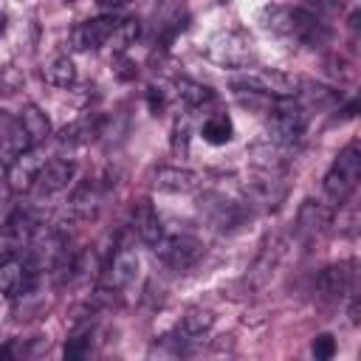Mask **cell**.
Listing matches in <instances>:
<instances>
[{
  "label": "cell",
  "mask_w": 361,
  "mask_h": 361,
  "mask_svg": "<svg viewBox=\"0 0 361 361\" xmlns=\"http://www.w3.org/2000/svg\"><path fill=\"white\" fill-rule=\"evenodd\" d=\"M262 25L274 34H288L296 37L302 42H324L327 31L324 25L316 20V14L305 11V8H290V6H265L262 8Z\"/></svg>",
  "instance_id": "6da1fadb"
},
{
  "label": "cell",
  "mask_w": 361,
  "mask_h": 361,
  "mask_svg": "<svg viewBox=\"0 0 361 361\" xmlns=\"http://www.w3.org/2000/svg\"><path fill=\"white\" fill-rule=\"evenodd\" d=\"M358 178H361V152H358V144L353 141V144H347L336 155L333 166L327 169V175H324V195L333 203L341 206L353 195V189L358 186Z\"/></svg>",
  "instance_id": "7a4b0ae2"
},
{
  "label": "cell",
  "mask_w": 361,
  "mask_h": 361,
  "mask_svg": "<svg viewBox=\"0 0 361 361\" xmlns=\"http://www.w3.org/2000/svg\"><path fill=\"white\" fill-rule=\"evenodd\" d=\"M305 124H307L305 107L290 99H279L271 110V124H268L271 141L276 147H293L305 135Z\"/></svg>",
  "instance_id": "3957f363"
},
{
  "label": "cell",
  "mask_w": 361,
  "mask_h": 361,
  "mask_svg": "<svg viewBox=\"0 0 361 361\" xmlns=\"http://www.w3.org/2000/svg\"><path fill=\"white\" fill-rule=\"evenodd\" d=\"M296 79L285 71H276V68H254V71H245L234 87L237 90H248V93H259V96H271V99H290L296 93Z\"/></svg>",
  "instance_id": "277c9868"
},
{
  "label": "cell",
  "mask_w": 361,
  "mask_h": 361,
  "mask_svg": "<svg viewBox=\"0 0 361 361\" xmlns=\"http://www.w3.org/2000/svg\"><path fill=\"white\" fill-rule=\"evenodd\" d=\"M152 251L164 265H169L175 271H186L203 257V243L197 237H192V234H172V237L164 234L152 245Z\"/></svg>",
  "instance_id": "5b68a950"
},
{
  "label": "cell",
  "mask_w": 361,
  "mask_h": 361,
  "mask_svg": "<svg viewBox=\"0 0 361 361\" xmlns=\"http://www.w3.org/2000/svg\"><path fill=\"white\" fill-rule=\"evenodd\" d=\"M34 237V220L28 212L17 209L6 217L3 228H0V259H8V257H17L23 248H28Z\"/></svg>",
  "instance_id": "8992f818"
},
{
  "label": "cell",
  "mask_w": 361,
  "mask_h": 361,
  "mask_svg": "<svg viewBox=\"0 0 361 361\" xmlns=\"http://www.w3.org/2000/svg\"><path fill=\"white\" fill-rule=\"evenodd\" d=\"M116 14H104V17H96V20H87V23H79L71 28L68 34V45L73 51H93V48H102L107 45L113 28H116Z\"/></svg>",
  "instance_id": "52a82bcc"
},
{
  "label": "cell",
  "mask_w": 361,
  "mask_h": 361,
  "mask_svg": "<svg viewBox=\"0 0 361 361\" xmlns=\"http://www.w3.org/2000/svg\"><path fill=\"white\" fill-rule=\"evenodd\" d=\"M42 164H45V155H42L39 144H37V147H28V149H23V152H17L14 161L8 164V172H6L8 189H11V192H28V189L34 186V180H37V175H39V169H42Z\"/></svg>",
  "instance_id": "ba28073f"
},
{
  "label": "cell",
  "mask_w": 361,
  "mask_h": 361,
  "mask_svg": "<svg viewBox=\"0 0 361 361\" xmlns=\"http://www.w3.org/2000/svg\"><path fill=\"white\" fill-rule=\"evenodd\" d=\"M251 42L237 31H223L209 42V56L223 68H243L248 62Z\"/></svg>",
  "instance_id": "9c48e42d"
},
{
  "label": "cell",
  "mask_w": 361,
  "mask_h": 361,
  "mask_svg": "<svg viewBox=\"0 0 361 361\" xmlns=\"http://www.w3.org/2000/svg\"><path fill=\"white\" fill-rule=\"evenodd\" d=\"M76 178V164L68 158H54L48 164H42L34 186L39 195H56L62 189H68V183Z\"/></svg>",
  "instance_id": "30bf717a"
},
{
  "label": "cell",
  "mask_w": 361,
  "mask_h": 361,
  "mask_svg": "<svg viewBox=\"0 0 361 361\" xmlns=\"http://www.w3.org/2000/svg\"><path fill=\"white\" fill-rule=\"evenodd\" d=\"M34 279H37V271H31L25 259L20 257L0 259V293L20 296L23 290H31Z\"/></svg>",
  "instance_id": "8fae6325"
},
{
  "label": "cell",
  "mask_w": 361,
  "mask_h": 361,
  "mask_svg": "<svg viewBox=\"0 0 361 361\" xmlns=\"http://www.w3.org/2000/svg\"><path fill=\"white\" fill-rule=\"evenodd\" d=\"M282 257H285V240H282V237L265 240V245L259 248V254H257V259H254V265H251V271H248L251 288H262V285L274 276V271H276V265H279Z\"/></svg>",
  "instance_id": "7c38bea8"
},
{
  "label": "cell",
  "mask_w": 361,
  "mask_h": 361,
  "mask_svg": "<svg viewBox=\"0 0 361 361\" xmlns=\"http://www.w3.org/2000/svg\"><path fill=\"white\" fill-rule=\"evenodd\" d=\"M102 124H104V118L99 113H85L76 121L65 124L56 138H59L62 147H85V144H90L102 135Z\"/></svg>",
  "instance_id": "4fadbf2b"
},
{
  "label": "cell",
  "mask_w": 361,
  "mask_h": 361,
  "mask_svg": "<svg viewBox=\"0 0 361 361\" xmlns=\"http://www.w3.org/2000/svg\"><path fill=\"white\" fill-rule=\"evenodd\" d=\"M152 183L161 192L183 195V192H192V189L200 186V175L192 172V169H180V166H161V169H155Z\"/></svg>",
  "instance_id": "5bb4252c"
},
{
  "label": "cell",
  "mask_w": 361,
  "mask_h": 361,
  "mask_svg": "<svg viewBox=\"0 0 361 361\" xmlns=\"http://www.w3.org/2000/svg\"><path fill=\"white\" fill-rule=\"evenodd\" d=\"M353 262H338V265H327L319 279H316V290L324 296V299H341L347 290H350V282H353Z\"/></svg>",
  "instance_id": "9a60e30c"
},
{
  "label": "cell",
  "mask_w": 361,
  "mask_h": 361,
  "mask_svg": "<svg viewBox=\"0 0 361 361\" xmlns=\"http://www.w3.org/2000/svg\"><path fill=\"white\" fill-rule=\"evenodd\" d=\"M133 228H135V234L147 245H155L164 237V223H161V217H158V212L152 209L149 200H138L135 203V209H133Z\"/></svg>",
  "instance_id": "2e32d148"
},
{
  "label": "cell",
  "mask_w": 361,
  "mask_h": 361,
  "mask_svg": "<svg viewBox=\"0 0 361 361\" xmlns=\"http://www.w3.org/2000/svg\"><path fill=\"white\" fill-rule=\"evenodd\" d=\"M135 274H138V254L130 243H121L110 262V282L113 288H124L135 279Z\"/></svg>",
  "instance_id": "e0dca14e"
},
{
  "label": "cell",
  "mask_w": 361,
  "mask_h": 361,
  "mask_svg": "<svg viewBox=\"0 0 361 361\" xmlns=\"http://www.w3.org/2000/svg\"><path fill=\"white\" fill-rule=\"evenodd\" d=\"M200 209L220 226V228H231V226H237L240 223V209H237V203H231V200H226L223 195H214V192H209V195H203L200 197Z\"/></svg>",
  "instance_id": "ac0fdd59"
},
{
  "label": "cell",
  "mask_w": 361,
  "mask_h": 361,
  "mask_svg": "<svg viewBox=\"0 0 361 361\" xmlns=\"http://www.w3.org/2000/svg\"><path fill=\"white\" fill-rule=\"evenodd\" d=\"M17 124H20V130L25 133V138L31 141V147L42 144V141L48 138V133H51L48 116H45V113H42L37 104H25V107L20 110V118H17Z\"/></svg>",
  "instance_id": "d6986e66"
},
{
  "label": "cell",
  "mask_w": 361,
  "mask_h": 361,
  "mask_svg": "<svg viewBox=\"0 0 361 361\" xmlns=\"http://www.w3.org/2000/svg\"><path fill=\"white\" fill-rule=\"evenodd\" d=\"M330 223V209L319 200H305L299 206V214H296V228L302 234H319L324 226Z\"/></svg>",
  "instance_id": "ffe728a7"
},
{
  "label": "cell",
  "mask_w": 361,
  "mask_h": 361,
  "mask_svg": "<svg viewBox=\"0 0 361 361\" xmlns=\"http://www.w3.org/2000/svg\"><path fill=\"white\" fill-rule=\"evenodd\" d=\"M200 135H203V141L212 144V147L228 144L231 135H234V124H231L228 113H214V116H209V118L203 121V127H200Z\"/></svg>",
  "instance_id": "44dd1931"
},
{
  "label": "cell",
  "mask_w": 361,
  "mask_h": 361,
  "mask_svg": "<svg viewBox=\"0 0 361 361\" xmlns=\"http://www.w3.org/2000/svg\"><path fill=\"white\" fill-rule=\"evenodd\" d=\"M99 200H102L99 197V189L93 183H82L73 192V197H71V214L76 220H90L96 214V209H99Z\"/></svg>",
  "instance_id": "7402d4cb"
},
{
  "label": "cell",
  "mask_w": 361,
  "mask_h": 361,
  "mask_svg": "<svg viewBox=\"0 0 361 361\" xmlns=\"http://www.w3.org/2000/svg\"><path fill=\"white\" fill-rule=\"evenodd\" d=\"M138 34H141V25H138L135 17H118V20H116V28H113V34H110V39H107V45H110L116 54H124V51L138 39Z\"/></svg>",
  "instance_id": "603a6c76"
},
{
  "label": "cell",
  "mask_w": 361,
  "mask_h": 361,
  "mask_svg": "<svg viewBox=\"0 0 361 361\" xmlns=\"http://www.w3.org/2000/svg\"><path fill=\"white\" fill-rule=\"evenodd\" d=\"M42 76L48 85L54 87H71L76 82V65L68 59V56H54L45 68H42Z\"/></svg>",
  "instance_id": "cb8c5ba5"
},
{
  "label": "cell",
  "mask_w": 361,
  "mask_h": 361,
  "mask_svg": "<svg viewBox=\"0 0 361 361\" xmlns=\"http://www.w3.org/2000/svg\"><path fill=\"white\" fill-rule=\"evenodd\" d=\"M175 93H178V99L186 107H200V104H206V102L214 99V90L209 85L195 82V79H178L175 82Z\"/></svg>",
  "instance_id": "d4e9b609"
},
{
  "label": "cell",
  "mask_w": 361,
  "mask_h": 361,
  "mask_svg": "<svg viewBox=\"0 0 361 361\" xmlns=\"http://www.w3.org/2000/svg\"><path fill=\"white\" fill-rule=\"evenodd\" d=\"M214 324V313L206 307H189L186 316L180 319V333L189 338H200L203 333H209Z\"/></svg>",
  "instance_id": "484cf974"
},
{
  "label": "cell",
  "mask_w": 361,
  "mask_h": 361,
  "mask_svg": "<svg viewBox=\"0 0 361 361\" xmlns=\"http://www.w3.org/2000/svg\"><path fill=\"white\" fill-rule=\"evenodd\" d=\"M90 338H93V330L90 327H79L65 344V358H85L90 353Z\"/></svg>",
  "instance_id": "4316f807"
},
{
  "label": "cell",
  "mask_w": 361,
  "mask_h": 361,
  "mask_svg": "<svg viewBox=\"0 0 361 361\" xmlns=\"http://www.w3.org/2000/svg\"><path fill=\"white\" fill-rule=\"evenodd\" d=\"M299 87H302V90H296V93H302L307 102H316V104H327V102H333V99H336V90H333V87H324V85L299 82Z\"/></svg>",
  "instance_id": "83f0119b"
},
{
  "label": "cell",
  "mask_w": 361,
  "mask_h": 361,
  "mask_svg": "<svg viewBox=\"0 0 361 361\" xmlns=\"http://www.w3.org/2000/svg\"><path fill=\"white\" fill-rule=\"evenodd\" d=\"M310 353H313L316 358H333V355H336V338H333L330 333L316 336L313 344H310Z\"/></svg>",
  "instance_id": "f1b7e54d"
},
{
  "label": "cell",
  "mask_w": 361,
  "mask_h": 361,
  "mask_svg": "<svg viewBox=\"0 0 361 361\" xmlns=\"http://www.w3.org/2000/svg\"><path fill=\"white\" fill-rule=\"evenodd\" d=\"M113 68H116V76H118V79H133V76H135V65H133L124 54H116V56H113Z\"/></svg>",
  "instance_id": "f546056e"
},
{
  "label": "cell",
  "mask_w": 361,
  "mask_h": 361,
  "mask_svg": "<svg viewBox=\"0 0 361 361\" xmlns=\"http://www.w3.org/2000/svg\"><path fill=\"white\" fill-rule=\"evenodd\" d=\"M186 141H189V124L186 121H178L175 130H172V147L175 149L178 147H186Z\"/></svg>",
  "instance_id": "4dcf8cb0"
},
{
  "label": "cell",
  "mask_w": 361,
  "mask_h": 361,
  "mask_svg": "<svg viewBox=\"0 0 361 361\" xmlns=\"http://www.w3.org/2000/svg\"><path fill=\"white\" fill-rule=\"evenodd\" d=\"M147 102H149V110L158 116L161 110H164V93L161 90H155V87H149V93H147Z\"/></svg>",
  "instance_id": "1f68e13d"
},
{
  "label": "cell",
  "mask_w": 361,
  "mask_h": 361,
  "mask_svg": "<svg viewBox=\"0 0 361 361\" xmlns=\"http://www.w3.org/2000/svg\"><path fill=\"white\" fill-rule=\"evenodd\" d=\"M11 130H14V118H11L8 113H3V110H0V144L8 138V133H11Z\"/></svg>",
  "instance_id": "d6a6232c"
},
{
  "label": "cell",
  "mask_w": 361,
  "mask_h": 361,
  "mask_svg": "<svg viewBox=\"0 0 361 361\" xmlns=\"http://www.w3.org/2000/svg\"><path fill=\"white\" fill-rule=\"evenodd\" d=\"M130 0H99V6L102 8H121V6H127Z\"/></svg>",
  "instance_id": "836d02e7"
},
{
  "label": "cell",
  "mask_w": 361,
  "mask_h": 361,
  "mask_svg": "<svg viewBox=\"0 0 361 361\" xmlns=\"http://www.w3.org/2000/svg\"><path fill=\"white\" fill-rule=\"evenodd\" d=\"M6 172H8V161H6V155H0V180L6 178Z\"/></svg>",
  "instance_id": "e575fe53"
},
{
  "label": "cell",
  "mask_w": 361,
  "mask_h": 361,
  "mask_svg": "<svg viewBox=\"0 0 361 361\" xmlns=\"http://www.w3.org/2000/svg\"><path fill=\"white\" fill-rule=\"evenodd\" d=\"M0 93H3V79H0Z\"/></svg>",
  "instance_id": "d590c367"
}]
</instances>
